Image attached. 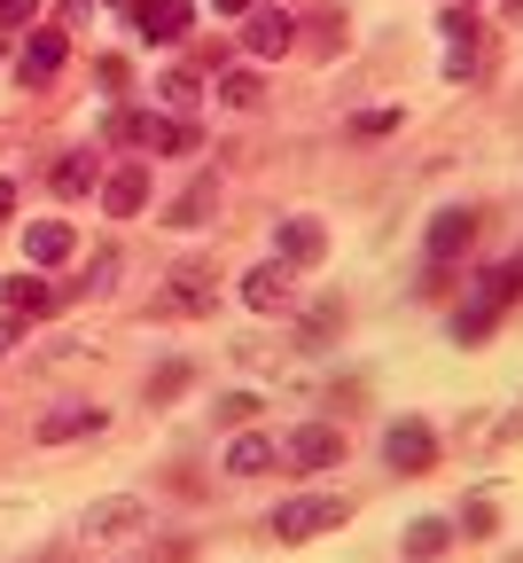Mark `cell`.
<instances>
[{
  "label": "cell",
  "instance_id": "21",
  "mask_svg": "<svg viewBox=\"0 0 523 563\" xmlns=\"http://www.w3.org/2000/svg\"><path fill=\"white\" fill-rule=\"evenodd\" d=\"M47 180H55V196H87V188H94V157H87V150H70Z\"/></svg>",
  "mask_w": 523,
  "mask_h": 563
},
{
  "label": "cell",
  "instance_id": "15",
  "mask_svg": "<svg viewBox=\"0 0 523 563\" xmlns=\"http://www.w3.org/2000/svg\"><path fill=\"white\" fill-rule=\"evenodd\" d=\"M55 70H63V32H32L24 55H16V79L40 87V79H55Z\"/></svg>",
  "mask_w": 523,
  "mask_h": 563
},
{
  "label": "cell",
  "instance_id": "8",
  "mask_svg": "<svg viewBox=\"0 0 523 563\" xmlns=\"http://www.w3.org/2000/svg\"><path fill=\"white\" fill-rule=\"evenodd\" d=\"M437 32H445V79H469V70H477V16L469 9H445Z\"/></svg>",
  "mask_w": 523,
  "mask_h": 563
},
{
  "label": "cell",
  "instance_id": "16",
  "mask_svg": "<svg viewBox=\"0 0 523 563\" xmlns=\"http://www.w3.org/2000/svg\"><path fill=\"white\" fill-rule=\"evenodd\" d=\"M0 306L40 321V313H55V306H63V290H55V282H32V274H24V282H0Z\"/></svg>",
  "mask_w": 523,
  "mask_h": 563
},
{
  "label": "cell",
  "instance_id": "24",
  "mask_svg": "<svg viewBox=\"0 0 523 563\" xmlns=\"http://www.w3.org/2000/svg\"><path fill=\"white\" fill-rule=\"evenodd\" d=\"M492 525H500V509L485 501V493H477V501H461V532H469V540H492Z\"/></svg>",
  "mask_w": 523,
  "mask_h": 563
},
{
  "label": "cell",
  "instance_id": "25",
  "mask_svg": "<svg viewBox=\"0 0 523 563\" xmlns=\"http://www.w3.org/2000/svg\"><path fill=\"white\" fill-rule=\"evenodd\" d=\"M180 391H188V361H173V368L148 376V399H180Z\"/></svg>",
  "mask_w": 523,
  "mask_h": 563
},
{
  "label": "cell",
  "instance_id": "17",
  "mask_svg": "<svg viewBox=\"0 0 523 563\" xmlns=\"http://www.w3.org/2000/svg\"><path fill=\"white\" fill-rule=\"evenodd\" d=\"M70 243H79V235H70L63 220H32V235H24V258H32V266H63V258H70Z\"/></svg>",
  "mask_w": 523,
  "mask_h": 563
},
{
  "label": "cell",
  "instance_id": "13",
  "mask_svg": "<svg viewBox=\"0 0 523 563\" xmlns=\"http://www.w3.org/2000/svg\"><path fill=\"white\" fill-rule=\"evenodd\" d=\"M141 203H148V165H118L102 180V211H110V220H133Z\"/></svg>",
  "mask_w": 523,
  "mask_h": 563
},
{
  "label": "cell",
  "instance_id": "34",
  "mask_svg": "<svg viewBox=\"0 0 523 563\" xmlns=\"http://www.w3.org/2000/svg\"><path fill=\"white\" fill-rule=\"evenodd\" d=\"M461 9H477V0H461Z\"/></svg>",
  "mask_w": 523,
  "mask_h": 563
},
{
  "label": "cell",
  "instance_id": "23",
  "mask_svg": "<svg viewBox=\"0 0 523 563\" xmlns=\"http://www.w3.org/2000/svg\"><path fill=\"white\" fill-rule=\"evenodd\" d=\"M492 321H500L492 306H461V313H454V344H485V336H492Z\"/></svg>",
  "mask_w": 523,
  "mask_h": 563
},
{
  "label": "cell",
  "instance_id": "18",
  "mask_svg": "<svg viewBox=\"0 0 523 563\" xmlns=\"http://www.w3.org/2000/svg\"><path fill=\"white\" fill-rule=\"evenodd\" d=\"M211 211H219V180L203 173V180H188V196H180V203L165 211V228H203Z\"/></svg>",
  "mask_w": 523,
  "mask_h": 563
},
{
  "label": "cell",
  "instance_id": "30",
  "mask_svg": "<svg viewBox=\"0 0 523 563\" xmlns=\"http://www.w3.org/2000/svg\"><path fill=\"white\" fill-rule=\"evenodd\" d=\"M40 16V0H0V24H32Z\"/></svg>",
  "mask_w": 523,
  "mask_h": 563
},
{
  "label": "cell",
  "instance_id": "1",
  "mask_svg": "<svg viewBox=\"0 0 523 563\" xmlns=\"http://www.w3.org/2000/svg\"><path fill=\"white\" fill-rule=\"evenodd\" d=\"M110 141H133V150H148V157H196V125L188 118H110Z\"/></svg>",
  "mask_w": 523,
  "mask_h": 563
},
{
  "label": "cell",
  "instance_id": "32",
  "mask_svg": "<svg viewBox=\"0 0 523 563\" xmlns=\"http://www.w3.org/2000/svg\"><path fill=\"white\" fill-rule=\"evenodd\" d=\"M211 9H219V16H251V9H258V0H211Z\"/></svg>",
  "mask_w": 523,
  "mask_h": 563
},
{
  "label": "cell",
  "instance_id": "28",
  "mask_svg": "<svg viewBox=\"0 0 523 563\" xmlns=\"http://www.w3.org/2000/svg\"><path fill=\"white\" fill-rule=\"evenodd\" d=\"M391 125H399V110H367V118H359L352 133H367V141H376V133H391Z\"/></svg>",
  "mask_w": 523,
  "mask_h": 563
},
{
  "label": "cell",
  "instance_id": "7",
  "mask_svg": "<svg viewBox=\"0 0 523 563\" xmlns=\"http://www.w3.org/2000/svg\"><path fill=\"white\" fill-rule=\"evenodd\" d=\"M102 407H87V399H70V407H55V415H40V446H70V439H94L102 431Z\"/></svg>",
  "mask_w": 523,
  "mask_h": 563
},
{
  "label": "cell",
  "instance_id": "22",
  "mask_svg": "<svg viewBox=\"0 0 523 563\" xmlns=\"http://www.w3.org/2000/svg\"><path fill=\"white\" fill-rule=\"evenodd\" d=\"M266 87H258V70H227V79H219V102H227V110H251Z\"/></svg>",
  "mask_w": 523,
  "mask_h": 563
},
{
  "label": "cell",
  "instance_id": "26",
  "mask_svg": "<svg viewBox=\"0 0 523 563\" xmlns=\"http://www.w3.org/2000/svg\"><path fill=\"white\" fill-rule=\"evenodd\" d=\"M196 95H203V87H196V70H173V79H165V102H180V110H188Z\"/></svg>",
  "mask_w": 523,
  "mask_h": 563
},
{
  "label": "cell",
  "instance_id": "11",
  "mask_svg": "<svg viewBox=\"0 0 523 563\" xmlns=\"http://www.w3.org/2000/svg\"><path fill=\"white\" fill-rule=\"evenodd\" d=\"M281 462V446L266 439V431H251V422H243V431H235V446H227V462H219V470H227V477H266Z\"/></svg>",
  "mask_w": 523,
  "mask_h": 563
},
{
  "label": "cell",
  "instance_id": "9",
  "mask_svg": "<svg viewBox=\"0 0 523 563\" xmlns=\"http://www.w3.org/2000/svg\"><path fill=\"white\" fill-rule=\"evenodd\" d=\"M469 243H477V211L454 203V211H437V220H430V266H454Z\"/></svg>",
  "mask_w": 523,
  "mask_h": 563
},
{
  "label": "cell",
  "instance_id": "12",
  "mask_svg": "<svg viewBox=\"0 0 523 563\" xmlns=\"http://www.w3.org/2000/svg\"><path fill=\"white\" fill-rule=\"evenodd\" d=\"M165 306H173V313H211V306H219V274H211V266H180L173 290H165Z\"/></svg>",
  "mask_w": 523,
  "mask_h": 563
},
{
  "label": "cell",
  "instance_id": "27",
  "mask_svg": "<svg viewBox=\"0 0 523 563\" xmlns=\"http://www.w3.org/2000/svg\"><path fill=\"white\" fill-rule=\"evenodd\" d=\"M219 415H227V422H235V431H243V422L258 415V399H251V391H227V399H219Z\"/></svg>",
  "mask_w": 523,
  "mask_h": 563
},
{
  "label": "cell",
  "instance_id": "5",
  "mask_svg": "<svg viewBox=\"0 0 523 563\" xmlns=\"http://www.w3.org/2000/svg\"><path fill=\"white\" fill-rule=\"evenodd\" d=\"M188 0H133V24H141V40L148 47H173V40H188Z\"/></svg>",
  "mask_w": 523,
  "mask_h": 563
},
{
  "label": "cell",
  "instance_id": "29",
  "mask_svg": "<svg viewBox=\"0 0 523 563\" xmlns=\"http://www.w3.org/2000/svg\"><path fill=\"white\" fill-rule=\"evenodd\" d=\"M110 274H118V251H102V258L87 266V290H110Z\"/></svg>",
  "mask_w": 523,
  "mask_h": 563
},
{
  "label": "cell",
  "instance_id": "10",
  "mask_svg": "<svg viewBox=\"0 0 523 563\" xmlns=\"http://www.w3.org/2000/svg\"><path fill=\"white\" fill-rule=\"evenodd\" d=\"M274 251H281V266H321L329 228H321V220H281V228H274Z\"/></svg>",
  "mask_w": 523,
  "mask_h": 563
},
{
  "label": "cell",
  "instance_id": "33",
  "mask_svg": "<svg viewBox=\"0 0 523 563\" xmlns=\"http://www.w3.org/2000/svg\"><path fill=\"white\" fill-rule=\"evenodd\" d=\"M9 211H16V180H0V228H9Z\"/></svg>",
  "mask_w": 523,
  "mask_h": 563
},
{
  "label": "cell",
  "instance_id": "14",
  "mask_svg": "<svg viewBox=\"0 0 523 563\" xmlns=\"http://www.w3.org/2000/svg\"><path fill=\"white\" fill-rule=\"evenodd\" d=\"M243 40H251V55H289L297 47V16L289 9H251V32Z\"/></svg>",
  "mask_w": 523,
  "mask_h": 563
},
{
  "label": "cell",
  "instance_id": "31",
  "mask_svg": "<svg viewBox=\"0 0 523 563\" xmlns=\"http://www.w3.org/2000/svg\"><path fill=\"white\" fill-rule=\"evenodd\" d=\"M24 344V313H9V321H0V352H16Z\"/></svg>",
  "mask_w": 523,
  "mask_h": 563
},
{
  "label": "cell",
  "instance_id": "20",
  "mask_svg": "<svg viewBox=\"0 0 523 563\" xmlns=\"http://www.w3.org/2000/svg\"><path fill=\"white\" fill-rule=\"evenodd\" d=\"M133 525H141V501H94V509H87V532H94V540H125Z\"/></svg>",
  "mask_w": 523,
  "mask_h": 563
},
{
  "label": "cell",
  "instance_id": "6",
  "mask_svg": "<svg viewBox=\"0 0 523 563\" xmlns=\"http://www.w3.org/2000/svg\"><path fill=\"white\" fill-rule=\"evenodd\" d=\"M297 470H336L344 462V431H329V422H305V431H289V446H281Z\"/></svg>",
  "mask_w": 523,
  "mask_h": 563
},
{
  "label": "cell",
  "instance_id": "2",
  "mask_svg": "<svg viewBox=\"0 0 523 563\" xmlns=\"http://www.w3.org/2000/svg\"><path fill=\"white\" fill-rule=\"evenodd\" d=\"M344 501H336V493H297V501H281L274 509V532L281 540H321V532H344Z\"/></svg>",
  "mask_w": 523,
  "mask_h": 563
},
{
  "label": "cell",
  "instance_id": "4",
  "mask_svg": "<svg viewBox=\"0 0 523 563\" xmlns=\"http://www.w3.org/2000/svg\"><path fill=\"white\" fill-rule=\"evenodd\" d=\"M243 306H251V313H289V306H297V266H281V258L251 266V274H243Z\"/></svg>",
  "mask_w": 523,
  "mask_h": 563
},
{
  "label": "cell",
  "instance_id": "3",
  "mask_svg": "<svg viewBox=\"0 0 523 563\" xmlns=\"http://www.w3.org/2000/svg\"><path fill=\"white\" fill-rule=\"evenodd\" d=\"M383 462L399 470V477H430L437 470V431H430V422H391V439H383Z\"/></svg>",
  "mask_w": 523,
  "mask_h": 563
},
{
  "label": "cell",
  "instance_id": "19",
  "mask_svg": "<svg viewBox=\"0 0 523 563\" xmlns=\"http://www.w3.org/2000/svg\"><path fill=\"white\" fill-rule=\"evenodd\" d=\"M399 540H407V555H414V563H430V555H445V548H454V525H445V517H414Z\"/></svg>",
  "mask_w": 523,
  "mask_h": 563
}]
</instances>
